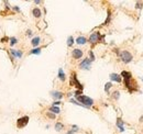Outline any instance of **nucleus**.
<instances>
[{
	"label": "nucleus",
	"instance_id": "obj_34",
	"mask_svg": "<svg viewBox=\"0 0 143 134\" xmlns=\"http://www.w3.org/2000/svg\"><path fill=\"white\" fill-rule=\"evenodd\" d=\"M34 2H35L36 4H40V3H41V1H40V0H35V1H34Z\"/></svg>",
	"mask_w": 143,
	"mask_h": 134
},
{
	"label": "nucleus",
	"instance_id": "obj_2",
	"mask_svg": "<svg viewBox=\"0 0 143 134\" xmlns=\"http://www.w3.org/2000/svg\"><path fill=\"white\" fill-rule=\"evenodd\" d=\"M76 99L81 105H84L85 108H89V107H91V105L94 104V100L91 99V98L87 97V96L80 95V96H78V97H76Z\"/></svg>",
	"mask_w": 143,
	"mask_h": 134
},
{
	"label": "nucleus",
	"instance_id": "obj_14",
	"mask_svg": "<svg viewBox=\"0 0 143 134\" xmlns=\"http://www.w3.org/2000/svg\"><path fill=\"white\" fill-rule=\"evenodd\" d=\"M32 15L35 18H40L42 15V11L40 10V8H34L33 10H32Z\"/></svg>",
	"mask_w": 143,
	"mask_h": 134
},
{
	"label": "nucleus",
	"instance_id": "obj_18",
	"mask_svg": "<svg viewBox=\"0 0 143 134\" xmlns=\"http://www.w3.org/2000/svg\"><path fill=\"white\" fill-rule=\"evenodd\" d=\"M63 129H64V124H63V123H61V122H57V123L55 124V130L56 131H58V132H60V131H62Z\"/></svg>",
	"mask_w": 143,
	"mask_h": 134
},
{
	"label": "nucleus",
	"instance_id": "obj_27",
	"mask_svg": "<svg viewBox=\"0 0 143 134\" xmlns=\"http://www.w3.org/2000/svg\"><path fill=\"white\" fill-rule=\"evenodd\" d=\"M48 117L51 118V119H55V114H54V113H51V112H48Z\"/></svg>",
	"mask_w": 143,
	"mask_h": 134
},
{
	"label": "nucleus",
	"instance_id": "obj_12",
	"mask_svg": "<svg viewBox=\"0 0 143 134\" xmlns=\"http://www.w3.org/2000/svg\"><path fill=\"white\" fill-rule=\"evenodd\" d=\"M123 79H132V74L130 72H127V70H123L120 75Z\"/></svg>",
	"mask_w": 143,
	"mask_h": 134
},
{
	"label": "nucleus",
	"instance_id": "obj_11",
	"mask_svg": "<svg viewBox=\"0 0 143 134\" xmlns=\"http://www.w3.org/2000/svg\"><path fill=\"white\" fill-rule=\"evenodd\" d=\"M75 42H76L77 44H79V45H84V44L87 43V39H86L85 36H78Z\"/></svg>",
	"mask_w": 143,
	"mask_h": 134
},
{
	"label": "nucleus",
	"instance_id": "obj_7",
	"mask_svg": "<svg viewBox=\"0 0 143 134\" xmlns=\"http://www.w3.org/2000/svg\"><path fill=\"white\" fill-rule=\"evenodd\" d=\"M84 55L83 51L79 50V48H75V50H73L72 52V56L73 58H75V60H79V58H81Z\"/></svg>",
	"mask_w": 143,
	"mask_h": 134
},
{
	"label": "nucleus",
	"instance_id": "obj_20",
	"mask_svg": "<svg viewBox=\"0 0 143 134\" xmlns=\"http://www.w3.org/2000/svg\"><path fill=\"white\" fill-rule=\"evenodd\" d=\"M74 37L73 36H68V39H67V45L68 46H72L73 44H74Z\"/></svg>",
	"mask_w": 143,
	"mask_h": 134
},
{
	"label": "nucleus",
	"instance_id": "obj_22",
	"mask_svg": "<svg viewBox=\"0 0 143 134\" xmlns=\"http://www.w3.org/2000/svg\"><path fill=\"white\" fill-rule=\"evenodd\" d=\"M10 45L11 46H13L15 44H17V42H18V40H17V37H10Z\"/></svg>",
	"mask_w": 143,
	"mask_h": 134
},
{
	"label": "nucleus",
	"instance_id": "obj_5",
	"mask_svg": "<svg viewBox=\"0 0 143 134\" xmlns=\"http://www.w3.org/2000/svg\"><path fill=\"white\" fill-rule=\"evenodd\" d=\"M71 86H76L77 87V90H83V85L78 81L76 76V73H73L72 74V80H71Z\"/></svg>",
	"mask_w": 143,
	"mask_h": 134
},
{
	"label": "nucleus",
	"instance_id": "obj_16",
	"mask_svg": "<svg viewBox=\"0 0 143 134\" xmlns=\"http://www.w3.org/2000/svg\"><path fill=\"white\" fill-rule=\"evenodd\" d=\"M40 43H41V37H40V36L34 37V39H32V41H31V44L33 46H35V47H36L37 45H39Z\"/></svg>",
	"mask_w": 143,
	"mask_h": 134
},
{
	"label": "nucleus",
	"instance_id": "obj_28",
	"mask_svg": "<svg viewBox=\"0 0 143 134\" xmlns=\"http://www.w3.org/2000/svg\"><path fill=\"white\" fill-rule=\"evenodd\" d=\"M12 10L13 11H17V12H20V8H19V7H17V6H13L12 7Z\"/></svg>",
	"mask_w": 143,
	"mask_h": 134
},
{
	"label": "nucleus",
	"instance_id": "obj_4",
	"mask_svg": "<svg viewBox=\"0 0 143 134\" xmlns=\"http://www.w3.org/2000/svg\"><path fill=\"white\" fill-rule=\"evenodd\" d=\"M28 123H29V117L23 116V117L19 118V119L17 120V128L22 129V128H24V126H27Z\"/></svg>",
	"mask_w": 143,
	"mask_h": 134
},
{
	"label": "nucleus",
	"instance_id": "obj_6",
	"mask_svg": "<svg viewBox=\"0 0 143 134\" xmlns=\"http://www.w3.org/2000/svg\"><path fill=\"white\" fill-rule=\"evenodd\" d=\"M90 66H91V60L89 58H85V60H83V62L79 64V67L81 68V69H90Z\"/></svg>",
	"mask_w": 143,
	"mask_h": 134
},
{
	"label": "nucleus",
	"instance_id": "obj_3",
	"mask_svg": "<svg viewBox=\"0 0 143 134\" xmlns=\"http://www.w3.org/2000/svg\"><path fill=\"white\" fill-rule=\"evenodd\" d=\"M102 39H104V36H101V34H100L99 32H94V33L89 36V39H88V42L91 43L93 45H95L97 42L101 41Z\"/></svg>",
	"mask_w": 143,
	"mask_h": 134
},
{
	"label": "nucleus",
	"instance_id": "obj_32",
	"mask_svg": "<svg viewBox=\"0 0 143 134\" xmlns=\"http://www.w3.org/2000/svg\"><path fill=\"white\" fill-rule=\"evenodd\" d=\"M142 7V2H137V8H141Z\"/></svg>",
	"mask_w": 143,
	"mask_h": 134
},
{
	"label": "nucleus",
	"instance_id": "obj_21",
	"mask_svg": "<svg viewBox=\"0 0 143 134\" xmlns=\"http://www.w3.org/2000/svg\"><path fill=\"white\" fill-rule=\"evenodd\" d=\"M111 86H112L111 83H107L106 85H105V91H106L107 93H109V89L111 88Z\"/></svg>",
	"mask_w": 143,
	"mask_h": 134
},
{
	"label": "nucleus",
	"instance_id": "obj_23",
	"mask_svg": "<svg viewBox=\"0 0 143 134\" xmlns=\"http://www.w3.org/2000/svg\"><path fill=\"white\" fill-rule=\"evenodd\" d=\"M119 97H120V92H119V91H114V92L112 93V98H113V99L118 100Z\"/></svg>",
	"mask_w": 143,
	"mask_h": 134
},
{
	"label": "nucleus",
	"instance_id": "obj_13",
	"mask_svg": "<svg viewBox=\"0 0 143 134\" xmlns=\"http://www.w3.org/2000/svg\"><path fill=\"white\" fill-rule=\"evenodd\" d=\"M117 126H118V128H119L120 132H123V131H125V126H123V122H122V120H121L120 118H118V119H117Z\"/></svg>",
	"mask_w": 143,
	"mask_h": 134
},
{
	"label": "nucleus",
	"instance_id": "obj_10",
	"mask_svg": "<svg viewBox=\"0 0 143 134\" xmlns=\"http://www.w3.org/2000/svg\"><path fill=\"white\" fill-rule=\"evenodd\" d=\"M11 54L13 55V57H17V58H21L22 57V55H23V53H22V51H20V50H11Z\"/></svg>",
	"mask_w": 143,
	"mask_h": 134
},
{
	"label": "nucleus",
	"instance_id": "obj_25",
	"mask_svg": "<svg viewBox=\"0 0 143 134\" xmlns=\"http://www.w3.org/2000/svg\"><path fill=\"white\" fill-rule=\"evenodd\" d=\"M89 60H91V62H93V60H95V55H94V53H93V51H90L89 52Z\"/></svg>",
	"mask_w": 143,
	"mask_h": 134
},
{
	"label": "nucleus",
	"instance_id": "obj_9",
	"mask_svg": "<svg viewBox=\"0 0 143 134\" xmlns=\"http://www.w3.org/2000/svg\"><path fill=\"white\" fill-rule=\"evenodd\" d=\"M51 96H52L53 98H55V99H57V100H61L63 97H64L63 92H61V91H52V92H51Z\"/></svg>",
	"mask_w": 143,
	"mask_h": 134
},
{
	"label": "nucleus",
	"instance_id": "obj_26",
	"mask_svg": "<svg viewBox=\"0 0 143 134\" xmlns=\"http://www.w3.org/2000/svg\"><path fill=\"white\" fill-rule=\"evenodd\" d=\"M80 95H81V90H76V91H75V98L78 97V96H80Z\"/></svg>",
	"mask_w": 143,
	"mask_h": 134
},
{
	"label": "nucleus",
	"instance_id": "obj_15",
	"mask_svg": "<svg viewBox=\"0 0 143 134\" xmlns=\"http://www.w3.org/2000/svg\"><path fill=\"white\" fill-rule=\"evenodd\" d=\"M58 78L61 79V81H65V79H66V76H65V73L63 70V68L58 69Z\"/></svg>",
	"mask_w": 143,
	"mask_h": 134
},
{
	"label": "nucleus",
	"instance_id": "obj_24",
	"mask_svg": "<svg viewBox=\"0 0 143 134\" xmlns=\"http://www.w3.org/2000/svg\"><path fill=\"white\" fill-rule=\"evenodd\" d=\"M110 19H111V12H110V11H109V10H108V17H107V20H106V21H105L104 25H107V24H108V23H109Z\"/></svg>",
	"mask_w": 143,
	"mask_h": 134
},
{
	"label": "nucleus",
	"instance_id": "obj_17",
	"mask_svg": "<svg viewBox=\"0 0 143 134\" xmlns=\"http://www.w3.org/2000/svg\"><path fill=\"white\" fill-rule=\"evenodd\" d=\"M50 111L52 112V113H54V114H58L61 112V109L58 107H55V105H52V107L50 108Z\"/></svg>",
	"mask_w": 143,
	"mask_h": 134
},
{
	"label": "nucleus",
	"instance_id": "obj_30",
	"mask_svg": "<svg viewBox=\"0 0 143 134\" xmlns=\"http://www.w3.org/2000/svg\"><path fill=\"white\" fill-rule=\"evenodd\" d=\"M9 40V37H7V36H4V37H2L1 39V42H7Z\"/></svg>",
	"mask_w": 143,
	"mask_h": 134
},
{
	"label": "nucleus",
	"instance_id": "obj_19",
	"mask_svg": "<svg viewBox=\"0 0 143 134\" xmlns=\"http://www.w3.org/2000/svg\"><path fill=\"white\" fill-rule=\"evenodd\" d=\"M30 54H35V55H40V54H41V48H40V47L33 48V50L30 51Z\"/></svg>",
	"mask_w": 143,
	"mask_h": 134
},
{
	"label": "nucleus",
	"instance_id": "obj_35",
	"mask_svg": "<svg viewBox=\"0 0 143 134\" xmlns=\"http://www.w3.org/2000/svg\"><path fill=\"white\" fill-rule=\"evenodd\" d=\"M141 80H142V81H143V77H142V78H141Z\"/></svg>",
	"mask_w": 143,
	"mask_h": 134
},
{
	"label": "nucleus",
	"instance_id": "obj_29",
	"mask_svg": "<svg viewBox=\"0 0 143 134\" xmlns=\"http://www.w3.org/2000/svg\"><path fill=\"white\" fill-rule=\"evenodd\" d=\"M61 103H62V102H61L60 100H57V101H55V102L53 103V105H55V107H57V105H58V104H61Z\"/></svg>",
	"mask_w": 143,
	"mask_h": 134
},
{
	"label": "nucleus",
	"instance_id": "obj_1",
	"mask_svg": "<svg viewBox=\"0 0 143 134\" xmlns=\"http://www.w3.org/2000/svg\"><path fill=\"white\" fill-rule=\"evenodd\" d=\"M116 52L118 53L119 57H120V60H122L123 63L129 64V63L132 62L133 56H132V54H131L130 52H128V51H121V52H119V51H117V50H116Z\"/></svg>",
	"mask_w": 143,
	"mask_h": 134
},
{
	"label": "nucleus",
	"instance_id": "obj_8",
	"mask_svg": "<svg viewBox=\"0 0 143 134\" xmlns=\"http://www.w3.org/2000/svg\"><path fill=\"white\" fill-rule=\"evenodd\" d=\"M110 79H111L112 81H116V83H121V80H122V78H121L120 75L118 74H110Z\"/></svg>",
	"mask_w": 143,
	"mask_h": 134
},
{
	"label": "nucleus",
	"instance_id": "obj_33",
	"mask_svg": "<svg viewBox=\"0 0 143 134\" xmlns=\"http://www.w3.org/2000/svg\"><path fill=\"white\" fill-rule=\"evenodd\" d=\"M75 132H74V131H73V130H71V131H68V132H67L66 134H74Z\"/></svg>",
	"mask_w": 143,
	"mask_h": 134
},
{
	"label": "nucleus",
	"instance_id": "obj_31",
	"mask_svg": "<svg viewBox=\"0 0 143 134\" xmlns=\"http://www.w3.org/2000/svg\"><path fill=\"white\" fill-rule=\"evenodd\" d=\"M27 35H28V36H31V35H32V31H31V30H28V31H27Z\"/></svg>",
	"mask_w": 143,
	"mask_h": 134
}]
</instances>
